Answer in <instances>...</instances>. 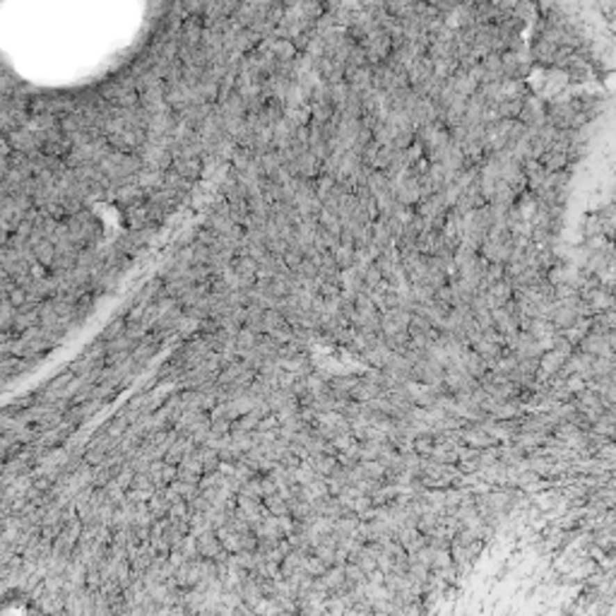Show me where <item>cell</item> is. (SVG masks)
Returning a JSON list of instances; mask_svg holds the SVG:
<instances>
[{
    "instance_id": "7a4b0ae2",
    "label": "cell",
    "mask_w": 616,
    "mask_h": 616,
    "mask_svg": "<svg viewBox=\"0 0 616 616\" xmlns=\"http://www.w3.org/2000/svg\"><path fill=\"white\" fill-rule=\"evenodd\" d=\"M616 327V308L609 311H599L590 318V332H599V335H609Z\"/></svg>"
},
{
    "instance_id": "6da1fadb",
    "label": "cell",
    "mask_w": 616,
    "mask_h": 616,
    "mask_svg": "<svg viewBox=\"0 0 616 616\" xmlns=\"http://www.w3.org/2000/svg\"><path fill=\"white\" fill-rule=\"evenodd\" d=\"M581 349L587 354H592V357H614L616 354L612 349V344H609L607 335H599V332H587L581 342Z\"/></svg>"
},
{
    "instance_id": "3957f363",
    "label": "cell",
    "mask_w": 616,
    "mask_h": 616,
    "mask_svg": "<svg viewBox=\"0 0 616 616\" xmlns=\"http://www.w3.org/2000/svg\"><path fill=\"white\" fill-rule=\"evenodd\" d=\"M607 339H609V344H612V349H614V352H616V327H614V330H612V332H609V335H607Z\"/></svg>"
}]
</instances>
